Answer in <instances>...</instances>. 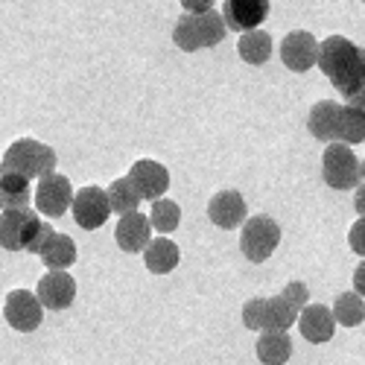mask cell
<instances>
[{
  "instance_id": "6da1fadb",
  "label": "cell",
  "mask_w": 365,
  "mask_h": 365,
  "mask_svg": "<svg viewBox=\"0 0 365 365\" xmlns=\"http://www.w3.org/2000/svg\"><path fill=\"white\" fill-rule=\"evenodd\" d=\"M316 68L348 100L365 85V50L345 36H327L324 41H319Z\"/></svg>"
},
{
  "instance_id": "7a4b0ae2",
  "label": "cell",
  "mask_w": 365,
  "mask_h": 365,
  "mask_svg": "<svg viewBox=\"0 0 365 365\" xmlns=\"http://www.w3.org/2000/svg\"><path fill=\"white\" fill-rule=\"evenodd\" d=\"M38 210L21 207V210H0V246L6 252H33L38 255L41 246L53 237Z\"/></svg>"
},
{
  "instance_id": "3957f363",
  "label": "cell",
  "mask_w": 365,
  "mask_h": 365,
  "mask_svg": "<svg viewBox=\"0 0 365 365\" xmlns=\"http://www.w3.org/2000/svg\"><path fill=\"white\" fill-rule=\"evenodd\" d=\"M56 152L53 146L36 140V138H21L15 143H9V149L4 152V161H0V170L9 173H21L29 181L33 178H44L50 173H56Z\"/></svg>"
},
{
  "instance_id": "277c9868",
  "label": "cell",
  "mask_w": 365,
  "mask_h": 365,
  "mask_svg": "<svg viewBox=\"0 0 365 365\" xmlns=\"http://www.w3.org/2000/svg\"><path fill=\"white\" fill-rule=\"evenodd\" d=\"M322 178L333 190L359 187L362 185V161L354 155V149L348 143L333 140V143H327L324 155H322Z\"/></svg>"
},
{
  "instance_id": "5b68a950",
  "label": "cell",
  "mask_w": 365,
  "mask_h": 365,
  "mask_svg": "<svg viewBox=\"0 0 365 365\" xmlns=\"http://www.w3.org/2000/svg\"><path fill=\"white\" fill-rule=\"evenodd\" d=\"M281 242V225L260 214V217H252L242 222V231H240V252L246 255V260L252 263H263L272 257V252L278 249Z\"/></svg>"
},
{
  "instance_id": "8992f818",
  "label": "cell",
  "mask_w": 365,
  "mask_h": 365,
  "mask_svg": "<svg viewBox=\"0 0 365 365\" xmlns=\"http://www.w3.org/2000/svg\"><path fill=\"white\" fill-rule=\"evenodd\" d=\"M73 205V185L71 178L62 173H50L38 178V190H36V210L41 217L58 220L68 214V207Z\"/></svg>"
},
{
  "instance_id": "52a82bcc",
  "label": "cell",
  "mask_w": 365,
  "mask_h": 365,
  "mask_svg": "<svg viewBox=\"0 0 365 365\" xmlns=\"http://www.w3.org/2000/svg\"><path fill=\"white\" fill-rule=\"evenodd\" d=\"M4 319L18 333H33V330H38V324L44 319V307H41L36 292L12 289L6 295V304H4Z\"/></svg>"
},
{
  "instance_id": "ba28073f",
  "label": "cell",
  "mask_w": 365,
  "mask_h": 365,
  "mask_svg": "<svg viewBox=\"0 0 365 365\" xmlns=\"http://www.w3.org/2000/svg\"><path fill=\"white\" fill-rule=\"evenodd\" d=\"M71 214H73V220H76L79 228H88V231L103 228L106 220L111 217L108 193L103 187H94V185L76 190L73 193V205H71Z\"/></svg>"
},
{
  "instance_id": "9c48e42d",
  "label": "cell",
  "mask_w": 365,
  "mask_h": 365,
  "mask_svg": "<svg viewBox=\"0 0 365 365\" xmlns=\"http://www.w3.org/2000/svg\"><path fill=\"white\" fill-rule=\"evenodd\" d=\"M36 295L41 301L44 310H68L73 298H76V281L71 272H62V269H47L44 275L38 278V287H36Z\"/></svg>"
},
{
  "instance_id": "30bf717a",
  "label": "cell",
  "mask_w": 365,
  "mask_h": 365,
  "mask_svg": "<svg viewBox=\"0 0 365 365\" xmlns=\"http://www.w3.org/2000/svg\"><path fill=\"white\" fill-rule=\"evenodd\" d=\"M126 178L135 185V190L140 193V199H149V202L161 199L170 190V170L161 161H152V158H138L129 167Z\"/></svg>"
},
{
  "instance_id": "8fae6325",
  "label": "cell",
  "mask_w": 365,
  "mask_h": 365,
  "mask_svg": "<svg viewBox=\"0 0 365 365\" xmlns=\"http://www.w3.org/2000/svg\"><path fill=\"white\" fill-rule=\"evenodd\" d=\"M281 62L292 71V73H304L316 68L319 62V41L307 29H292L289 36H284L281 41Z\"/></svg>"
},
{
  "instance_id": "7c38bea8",
  "label": "cell",
  "mask_w": 365,
  "mask_h": 365,
  "mask_svg": "<svg viewBox=\"0 0 365 365\" xmlns=\"http://www.w3.org/2000/svg\"><path fill=\"white\" fill-rule=\"evenodd\" d=\"M269 15V0H225L222 18L231 33H252L260 29V24Z\"/></svg>"
},
{
  "instance_id": "4fadbf2b",
  "label": "cell",
  "mask_w": 365,
  "mask_h": 365,
  "mask_svg": "<svg viewBox=\"0 0 365 365\" xmlns=\"http://www.w3.org/2000/svg\"><path fill=\"white\" fill-rule=\"evenodd\" d=\"M295 324L310 345H324L333 339V333H336V319H333V310L324 307V304H307V307L298 313Z\"/></svg>"
},
{
  "instance_id": "5bb4252c",
  "label": "cell",
  "mask_w": 365,
  "mask_h": 365,
  "mask_svg": "<svg viewBox=\"0 0 365 365\" xmlns=\"http://www.w3.org/2000/svg\"><path fill=\"white\" fill-rule=\"evenodd\" d=\"M114 240H117V246L129 252V255H138L149 246V240H152V222L146 214H140V210H129V214L120 217L117 228H114Z\"/></svg>"
},
{
  "instance_id": "9a60e30c",
  "label": "cell",
  "mask_w": 365,
  "mask_h": 365,
  "mask_svg": "<svg viewBox=\"0 0 365 365\" xmlns=\"http://www.w3.org/2000/svg\"><path fill=\"white\" fill-rule=\"evenodd\" d=\"M246 214L249 207L240 190H220L207 202V220L217 228H237L240 222H246Z\"/></svg>"
},
{
  "instance_id": "2e32d148",
  "label": "cell",
  "mask_w": 365,
  "mask_h": 365,
  "mask_svg": "<svg viewBox=\"0 0 365 365\" xmlns=\"http://www.w3.org/2000/svg\"><path fill=\"white\" fill-rule=\"evenodd\" d=\"M339 117H342V106L333 103V100H319L313 108H310V117H307V129L316 140H324V143H333L339 135Z\"/></svg>"
},
{
  "instance_id": "e0dca14e",
  "label": "cell",
  "mask_w": 365,
  "mask_h": 365,
  "mask_svg": "<svg viewBox=\"0 0 365 365\" xmlns=\"http://www.w3.org/2000/svg\"><path fill=\"white\" fill-rule=\"evenodd\" d=\"M178 260H181L178 246L164 234L152 237L149 246L143 249V263H146V269L152 272V275H170V272L178 266Z\"/></svg>"
},
{
  "instance_id": "ac0fdd59",
  "label": "cell",
  "mask_w": 365,
  "mask_h": 365,
  "mask_svg": "<svg viewBox=\"0 0 365 365\" xmlns=\"http://www.w3.org/2000/svg\"><path fill=\"white\" fill-rule=\"evenodd\" d=\"M255 351L263 365H287L292 356V339L287 330H263Z\"/></svg>"
},
{
  "instance_id": "d6986e66",
  "label": "cell",
  "mask_w": 365,
  "mask_h": 365,
  "mask_svg": "<svg viewBox=\"0 0 365 365\" xmlns=\"http://www.w3.org/2000/svg\"><path fill=\"white\" fill-rule=\"evenodd\" d=\"M38 257H41V263H44L47 269H62V272H68V269L76 263V242H73V237H68V234H62V231H53V237L41 246Z\"/></svg>"
},
{
  "instance_id": "ffe728a7",
  "label": "cell",
  "mask_w": 365,
  "mask_h": 365,
  "mask_svg": "<svg viewBox=\"0 0 365 365\" xmlns=\"http://www.w3.org/2000/svg\"><path fill=\"white\" fill-rule=\"evenodd\" d=\"M33 190H29V178L21 173L0 170V210H21L29 207Z\"/></svg>"
},
{
  "instance_id": "44dd1931",
  "label": "cell",
  "mask_w": 365,
  "mask_h": 365,
  "mask_svg": "<svg viewBox=\"0 0 365 365\" xmlns=\"http://www.w3.org/2000/svg\"><path fill=\"white\" fill-rule=\"evenodd\" d=\"M237 53L246 65H266L272 56V36L266 29H252V33H242L237 41Z\"/></svg>"
},
{
  "instance_id": "7402d4cb",
  "label": "cell",
  "mask_w": 365,
  "mask_h": 365,
  "mask_svg": "<svg viewBox=\"0 0 365 365\" xmlns=\"http://www.w3.org/2000/svg\"><path fill=\"white\" fill-rule=\"evenodd\" d=\"M146 217H149V222H152V231H158V234L167 237V234L175 231L178 222H181V207H178V202L161 196V199L152 202V207H149Z\"/></svg>"
},
{
  "instance_id": "603a6c76",
  "label": "cell",
  "mask_w": 365,
  "mask_h": 365,
  "mask_svg": "<svg viewBox=\"0 0 365 365\" xmlns=\"http://www.w3.org/2000/svg\"><path fill=\"white\" fill-rule=\"evenodd\" d=\"M333 319L342 327H356L365 319V298L356 292H342L333 301Z\"/></svg>"
},
{
  "instance_id": "cb8c5ba5",
  "label": "cell",
  "mask_w": 365,
  "mask_h": 365,
  "mask_svg": "<svg viewBox=\"0 0 365 365\" xmlns=\"http://www.w3.org/2000/svg\"><path fill=\"white\" fill-rule=\"evenodd\" d=\"M339 143H348V146H356L365 140V111L356 108V106H342V117H339V135H336Z\"/></svg>"
},
{
  "instance_id": "d4e9b609",
  "label": "cell",
  "mask_w": 365,
  "mask_h": 365,
  "mask_svg": "<svg viewBox=\"0 0 365 365\" xmlns=\"http://www.w3.org/2000/svg\"><path fill=\"white\" fill-rule=\"evenodd\" d=\"M108 193V202H111V210L114 214H129V210H138V202H140V193L135 190V185L123 175V178H114L111 185L106 187Z\"/></svg>"
},
{
  "instance_id": "484cf974",
  "label": "cell",
  "mask_w": 365,
  "mask_h": 365,
  "mask_svg": "<svg viewBox=\"0 0 365 365\" xmlns=\"http://www.w3.org/2000/svg\"><path fill=\"white\" fill-rule=\"evenodd\" d=\"M295 322H298V310L284 295L266 298V330H289Z\"/></svg>"
},
{
  "instance_id": "4316f807",
  "label": "cell",
  "mask_w": 365,
  "mask_h": 365,
  "mask_svg": "<svg viewBox=\"0 0 365 365\" xmlns=\"http://www.w3.org/2000/svg\"><path fill=\"white\" fill-rule=\"evenodd\" d=\"M196 26H199V41H202V47H217V44L225 38V29H228L222 12H214V9L196 15Z\"/></svg>"
},
{
  "instance_id": "83f0119b",
  "label": "cell",
  "mask_w": 365,
  "mask_h": 365,
  "mask_svg": "<svg viewBox=\"0 0 365 365\" xmlns=\"http://www.w3.org/2000/svg\"><path fill=\"white\" fill-rule=\"evenodd\" d=\"M173 41L178 50H185V53H196L202 50V41H199V26H196V15L190 12H181V18L175 21L173 26Z\"/></svg>"
},
{
  "instance_id": "f1b7e54d",
  "label": "cell",
  "mask_w": 365,
  "mask_h": 365,
  "mask_svg": "<svg viewBox=\"0 0 365 365\" xmlns=\"http://www.w3.org/2000/svg\"><path fill=\"white\" fill-rule=\"evenodd\" d=\"M242 324L249 330H266V298H249L242 304Z\"/></svg>"
},
{
  "instance_id": "f546056e",
  "label": "cell",
  "mask_w": 365,
  "mask_h": 365,
  "mask_svg": "<svg viewBox=\"0 0 365 365\" xmlns=\"http://www.w3.org/2000/svg\"><path fill=\"white\" fill-rule=\"evenodd\" d=\"M281 295L292 304V307H295L298 313L310 304V289H307V284H301V281H289V284L284 287V292H281Z\"/></svg>"
},
{
  "instance_id": "4dcf8cb0",
  "label": "cell",
  "mask_w": 365,
  "mask_h": 365,
  "mask_svg": "<svg viewBox=\"0 0 365 365\" xmlns=\"http://www.w3.org/2000/svg\"><path fill=\"white\" fill-rule=\"evenodd\" d=\"M348 246L354 249V255H359L365 260V217H359L351 228H348Z\"/></svg>"
},
{
  "instance_id": "1f68e13d",
  "label": "cell",
  "mask_w": 365,
  "mask_h": 365,
  "mask_svg": "<svg viewBox=\"0 0 365 365\" xmlns=\"http://www.w3.org/2000/svg\"><path fill=\"white\" fill-rule=\"evenodd\" d=\"M181 9L190 12V15H202L207 9H214V0H178Z\"/></svg>"
},
{
  "instance_id": "d6a6232c",
  "label": "cell",
  "mask_w": 365,
  "mask_h": 365,
  "mask_svg": "<svg viewBox=\"0 0 365 365\" xmlns=\"http://www.w3.org/2000/svg\"><path fill=\"white\" fill-rule=\"evenodd\" d=\"M354 292L365 298V260H362V263L354 269Z\"/></svg>"
},
{
  "instance_id": "836d02e7",
  "label": "cell",
  "mask_w": 365,
  "mask_h": 365,
  "mask_svg": "<svg viewBox=\"0 0 365 365\" xmlns=\"http://www.w3.org/2000/svg\"><path fill=\"white\" fill-rule=\"evenodd\" d=\"M354 207H356V214L365 217V181L356 187V196H354Z\"/></svg>"
},
{
  "instance_id": "e575fe53",
  "label": "cell",
  "mask_w": 365,
  "mask_h": 365,
  "mask_svg": "<svg viewBox=\"0 0 365 365\" xmlns=\"http://www.w3.org/2000/svg\"><path fill=\"white\" fill-rule=\"evenodd\" d=\"M348 106H356V108H362V111H365V85L356 91V94H351V97H348Z\"/></svg>"
},
{
  "instance_id": "d590c367",
  "label": "cell",
  "mask_w": 365,
  "mask_h": 365,
  "mask_svg": "<svg viewBox=\"0 0 365 365\" xmlns=\"http://www.w3.org/2000/svg\"><path fill=\"white\" fill-rule=\"evenodd\" d=\"M362 181H365V158H362Z\"/></svg>"
},
{
  "instance_id": "8d00e7d4",
  "label": "cell",
  "mask_w": 365,
  "mask_h": 365,
  "mask_svg": "<svg viewBox=\"0 0 365 365\" xmlns=\"http://www.w3.org/2000/svg\"><path fill=\"white\" fill-rule=\"evenodd\" d=\"M362 4H365V0H362Z\"/></svg>"
}]
</instances>
